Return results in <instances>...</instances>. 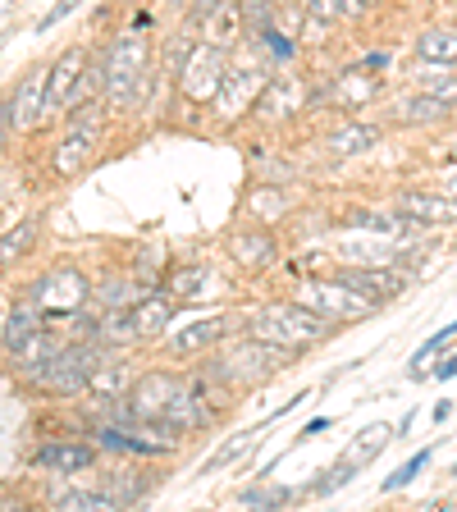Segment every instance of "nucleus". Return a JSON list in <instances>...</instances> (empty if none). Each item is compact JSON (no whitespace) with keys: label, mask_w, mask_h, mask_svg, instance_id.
<instances>
[{"label":"nucleus","mask_w":457,"mask_h":512,"mask_svg":"<svg viewBox=\"0 0 457 512\" xmlns=\"http://www.w3.org/2000/svg\"><path fill=\"white\" fill-rule=\"evenodd\" d=\"M92 339L101 343V348H128V343H138V325H133V311H110L101 325L92 330Z\"/></svg>","instance_id":"a878e982"},{"label":"nucleus","mask_w":457,"mask_h":512,"mask_svg":"<svg viewBox=\"0 0 457 512\" xmlns=\"http://www.w3.org/2000/svg\"><path fill=\"white\" fill-rule=\"evenodd\" d=\"M448 160H453V165H457V142H453V147H448Z\"/></svg>","instance_id":"37998d69"},{"label":"nucleus","mask_w":457,"mask_h":512,"mask_svg":"<svg viewBox=\"0 0 457 512\" xmlns=\"http://www.w3.org/2000/svg\"><path fill=\"white\" fill-rule=\"evenodd\" d=\"M339 279H348L362 298H371L375 307H384V302H398L407 293V275L398 266H343Z\"/></svg>","instance_id":"9d476101"},{"label":"nucleus","mask_w":457,"mask_h":512,"mask_svg":"<svg viewBox=\"0 0 457 512\" xmlns=\"http://www.w3.org/2000/svg\"><path fill=\"white\" fill-rule=\"evenodd\" d=\"M430 380H457V352H448L444 362H439L435 371H430Z\"/></svg>","instance_id":"ea45409f"},{"label":"nucleus","mask_w":457,"mask_h":512,"mask_svg":"<svg viewBox=\"0 0 457 512\" xmlns=\"http://www.w3.org/2000/svg\"><path fill=\"white\" fill-rule=\"evenodd\" d=\"M10 352H14V357H19V366H23V371H28V375H37V371H42V366L55 357V352H60V343H55V334L42 325V330H32L28 339H23L19 348H10Z\"/></svg>","instance_id":"393cba45"},{"label":"nucleus","mask_w":457,"mask_h":512,"mask_svg":"<svg viewBox=\"0 0 457 512\" xmlns=\"http://www.w3.org/2000/svg\"><path fill=\"white\" fill-rule=\"evenodd\" d=\"M307 14H316V19L325 23H352V19H362L366 5L362 0H298Z\"/></svg>","instance_id":"bb28decb"},{"label":"nucleus","mask_w":457,"mask_h":512,"mask_svg":"<svg viewBox=\"0 0 457 512\" xmlns=\"http://www.w3.org/2000/svg\"><path fill=\"white\" fill-rule=\"evenodd\" d=\"M293 302L311 307L316 316L334 320V325H348V320H362V316H371V311H380L371 298H362L348 279H302V284L293 288Z\"/></svg>","instance_id":"20e7f679"},{"label":"nucleus","mask_w":457,"mask_h":512,"mask_svg":"<svg viewBox=\"0 0 457 512\" xmlns=\"http://www.w3.org/2000/svg\"><path fill=\"white\" fill-rule=\"evenodd\" d=\"M448 416H453V403H448V398H439V403H435V421H448Z\"/></svg>","instance_id":"79ce46f5"},{"label":"nucleus","mask_w":457,"mask_h":512,"mask_svg":"<svg viewBox=\"0 0 457 512\" xmlns=\"http://www.w3.org/2000/svg\"><path fill=\"white\" fill-rule=\"evenodd\" d=\"M362 5H366V10H375V5H384V0H362Z\"/></svg>","instance_id":"c03bdc74"},{"label":"nucleus","mask_w":457,"mask_h":512,"mask_svg":"<svg viewBox=\"0 0 457 512\" xmlns=\"http://www.w3.org/2000/svg\"><path fill=\"white\" fill-rule=\"evenodd\" d=\"M78 5H83V0H60V5H55V10H51V14H46V19H42V23H37V32H51V28H55V23H60V19H69V14H74V10H78Z\"/></svg>","instance_id":"58836bf2"},{"label":"nucleus","mask_w":457,"mask_h":512,"mask_svg":"<svg viewBox=\"0 0 457 512\" xmlns=\"http://www.w3.org/2000/svg\"><path fill=\"white\" fill-rule=\"evenodd\" d=\"M279 64L270 60L261 46L247 55L229 51V69H224V83H220V96H215V106H220V119L224 124H234L238 115H247V110L256 106V96L266 92V83L275 78Z\"/></svg>","instance_id":"f257e3e1"},{"label":"nucleus","mask_w":457,"mask_h":512,"mask_svg":"<svg viewBox=\"0 0 457 512\" xmlns=\"http://www.w3.org/2000/svg\"><path fill=\"white\" fill-rule=\"evenodd\" d=\"M453 476H457V462H453Z\"/></svg>","instance_id":"49530a36"},{"label":"nucleus","mask_w":457,"mask_h":512,"mask_svg":"<svg viewBox=\"0 0 457 512\" xmlns=\"http://www.w3.org/2000/svg\"><path fill=\"white\" fill-rule=\"evenodd\" d=\"M229 256H234V266L243 270H270L279 261V238L270 234V224H256V229H238L229 238Z\"/></svg>","instance_id":"ddd939ff"},{"label":"nucleus","mask_w":457,"mask_h":512,"mask_svg":"<svg viewBox=\"0 0 457 512\" xmlns=\"http://www.w3.org/2000/svg\"><path fill=\"white\" fill-rule=\"evenodd\" d=\"M46 69H51V64H46ZM46 69H32V74L23 78L19 96L10 101V124H14V133L32 128L37 119L46 115Z\"/></svg>","instance_id":"dca6fc26"},{"label":"nucleus","mask_w":457,"mask_h":512,"mask_svg":"<svg viewBox=\"0 0 457 512\" xmlns=\"http://www.w3.org/2000/svg\"><path fill=\"white\" fill-rule=\"evenodd\" d=\"M330 142V156H366V151L380 142V128L375 124H339L325 133Z\"/></svg>","instance_id":"4be33fe9"},{"label":"nucleus","mask_w":457,"mask_h":512,"mask_svg":"<svg viewBox=\"0 0 457 512\" xmlns=\"http://www.w3.org/2000/svg\"><path fill=\"white\" fill-rule=\"evenodd\" d=\"M389 51H371V55H362V60H357V69H362V74H371V78H380L384 69H389Z\"/></svg>","instance_id":"4c0bfd02"},{"label":"nucleus","mask_w":457,"mask_h":512,"mask_svg":"<svg viewBox=\"0 0 457 512\" xmlns=\"http://www.w3.org/2000/svg\"><path fill=\"white\" fill-rule=\"evenodd\" d=\"M279 5H284V0H238V10H243V19H247V32H252L256 23L275 19Z\"/></svg>","instance_id":"e433bc0d"},{"label":"nucleus","mask_w":457,"mask_h":512,"mask_svg":"<svg viewBox=\"0 0 457 512\" xmlns=\"http://www.w3.org/2000/svg\"><path fill=\"white\" fill-rule=\"evenodd\" d=\"M448 339H457V320H453V325H444V330H439V334H430V339L412 352V366H407V375H412V380H426L430 371H426V366H421V362H430V357H435V352L444 348Z\"/></svg>","instance_id":"7c9ffc66"},{"label":"nucleus","mask_w":457,"mask_h":512,"mask_svg":"<svg viewBox=\"0 0 457 512\" xmlns=\"http://www.w3.org/2000/svg\"><path fill=\"white\" fill-rule=\"evenodd\" d=\"M288 499H293V490H284V485H247V490H238L243 508H284Z\"/></svg>","instance_id":"c756f323"},{"label":"nucleus","mask_w":457,"mask_h":512,"mask_svg":"<svg viewBox=\"0 0 457 512\" xmlns=\"http://www.w3.org/2000/svg\"><path fill=\"white\" fill-rule=\"evenodd\" d=\"M83 69H87V51H83V46H69V51H64L51 69H46V115L69 110V96H74V87L83 83Z\"/></svg>","instance_id":"9b49d317"},{"label":"nucleus","mask_w":457,"mask_h":512,"mask_svg":"<svg viewBox=\"0 0 457 512\" xmlns=\"http://www.w3.org/2000/svg\"><path fill=\"white\" fill-rule=\"evenodd\" d=\"M307 106H311L307 83H302L298 74H275L266 83V92L256 96V110H252V115L261 119V124H288V119H298Z\"/></svg>","instance_id":"6e6552de"},{"label":"nucleus","mask_w":457,"mask_h":512,"mask_svg":"<svg viewBox=\"0 0 457 512\" xmlns=\"http://www.w3.org/2000/svg\"><path fill=\"white\" fill-rule=\"evenodd\" d=\"M416 92H426L439 106L457 110V69H444V78H416Z\"/></svg>","instance_id":"2f4dec72"},{"label":"nucleus","mask_w":457,"mask_h":512,"mask_svg":"<svg viewBox=\"0 0 457 512\" xmlns=\"http://www.w3.org/2000/svg\"><path fill=\"white\" fill-rule=\"evenodd\" d=\"M96 448L92 444H46L37 453V467L60 471V476H78V471H92Z\"/></svg>","instance_id":"a211bd4d"},{"label":"nucleus","mask_w":457,"mask_h":512,"mask_svg":"<svg viewBox=\"0 0 457 512\" xmlns=\"http://www.w3.org/2000/svg\"><path fill=\"white\" fill-rule=\"evenodd\" d=\"M284 352L270 348V343L252 339L247 334L243 343H234V348H224L215 362H206V375H211L215 384H224V389H256V384H266L275 371H284V362H279Z\"/></svg>","instance_id":"f03ea898"},{"label":"nucleus","mask_w":457,"mask_h":512,"mask_svg":"<svg viewBox=\"0 0 457 512\" xmlns=\"http://www.w3.org/2000/svg\"><path fill=\"white\" fill-rule=\"evenodd\" d=\"M247 37H252V46H261V51H266L270 60L279 64V69H284V64H293V55H298V42H293V37L284 32L279 14H275V19H266V23H256Z\"/></svg>","instance_id":"412c9836"},{"label":"nucleus","mask_w":457,"mask_h":512,"mask_svg":"<svg viewBox=\"0 0 457 512\" xmlns=\"http://www.w3.org/2000/svg\"><path fill=\"white\" fill-rule=\"evenodd\" d=\"M106 362V348H101V343H74V348H60L51 357V362L42 366V371H37V380L46 384V389H51V394H83L87 389V380H92L96 375V366Z\"/></svg>","instance_id":"423d86ee"},{"label":"nucleus","mask_w":457,"mask_h":512,"mask_svg":"<svg viewBox=\"0 0 457 512\" xmlns=\"http://www.w3.org/2000/svg\"><path fill=\"white\" fill-rule=\"evenodd\" d=\"M224 69H229V51H220V46L202 42L192 46L188 60L179 64V96L188 101V106H211L215 96H220V83H224Z\"/></svg>","instance_id":"39448f33"},{"label":"nucleus","mask_w":457,"mask_h":512,"mask_svg":"<svg viewBox=\"0 0 457 512\" xmlns=\"http://www.w3.org/2000/svg\"><path fill=\"white\" fill-rule=\"evenodd\" d=\"M32 330H42V316H37V311H32V307L14 311V316H10V334H5V343H10V348H19V343L28 339Z\"/></svg>","instance_id":"c9c22d12"},{"label":"nucleus","mask_w":457,"mask_h":512,"mask_svg":"<svg viewBox=\"0 0 457 512\" xmlns=\"http://www.w3.org/2000/svg\"><path fill=\"white\" fill-rule=\"evenodd\" d=\"M101 69H106V101L110 110H133L142 92V78H147V37L133 32V37H115L106 55H101Z\"/></svg>","instance_id":"7ed1b4c3"},{"label":"nucleus","mask_w":457,"mask_h":512,"mask_svg":"<svg viewBox=\"0 0 457 512\" xmlns=\"http://www.w3.org/2000/svg\"><path fill=\"white\" fill-rule=\"evenodd\" d=\"M448 115H453V110L439 106L435 96H426V92L407 96V101H394V124H444Z\"/></svg>","instance_id":"b1692460"},{"label":"nucleus","mask_w":457,"mask_h":512,"mask_svg":"<svg viewBox=\"0 0 457 512\" xmlns=\"http://www.w3.org/2000/svg\"><path fill=\"white\" fill-rule=\"evenodd\" d=\"M174 320V298H165V293H147V298L133 307V325H138L142 339H156V334H165V325Z\"/></svg>","instance_id":"5701e85b"},{"label":"nucleus","mask_w":457,"mask_h":512,"mask_svg":"<svg viewBox=\"0 0 457 512\" xmlns=\"http://www.w3.org/2000/svg\"><path fill=\"white\" fill-rule=\"evenodd\" d=\"M229 330H234V316L211 311V316H197V320H188L183 330H174L170 339H165V348H170L174 357H197V352H211Z\"/></svg>","instance_id":"1a4fd4ad"},{"label":"nucleus","mask_w":457,"mask_h":512,"mask_svg":"<svg viewBox=\"0 0 457 512\" xmlns=\"http://www.w3.org/2000/svg\"><path fill=\"white\" fill-rule=\"evenodd\" d=\"M96 142H101V124H96V115L87 106H78L74 119H69V128H64L60 147H55V174L87 170L96 156Z\"/></svg>","instance_id":"0eeeda50"},{"label":"nucleus","mask_w":457,"mask_h":512,"mask_svg":"<svg viewBox=\"0 0 457 512\" xmlns=\"http://www.w3.org/2000/svg\"><path fill=\"white\" fill-rule=\"evenodd\" d=\"M206 279H211V270H206L202 261H197V266H179L174 270V279H170V298L174 302H192L206 288Z\"/></svg>","instance_id":"cd10ccee"},{"label":"nucleus","mask_w":457,"mask_h":512,"mask_svg":"<svg viewBox=\"0 0 457 512\" xmlns=\"http://www.w3.org/2000/svg\"><path fill=\"white\" fill-rule=\"evenodd\" d=\"M394 439H398L394 426H366L362 439H357V448H352V458H357V462H375L384 448L394 444Z\"/></svg>","instance_id":"c85d7f7f"},{"label":"nucleus","mask_w":457,"mask_h":512,"mask_svg":"<svg viewBox=\"0 0 457 512\" xmlns=\"http://www.w3.org/2000/svg\"><path fill=\"white\" fill-rule=\"evenodd\" d=\"M398 5H416V0H398Z\"/></svg>","instance_id":"a18cd8bd"},{"label":"nucleus","mask_w":457,"mask_h":512,"mask_svg":"<svg viewBox=\"0 0 457 512\" xmlns=\"http://www.w3.org/2000/svg\"><path fill=\"white\" fill-rule=\"evenodd\" d=\"M32 238H37V220H23V229H14V234L0 238V266H5V261H14V256L28 252Z\"/></svg>","instance_id":"72a5a7b5"},{"label":"nucleus","mask_w":457,"mask_h":512,"mask_svg":"<svg viewBox=\"0 0 457 512\" xmlns=\"http://www.w3.org/2000/svg\"><path fill=\"white\" fill-rule=\"evenodd\" d=\"M316 101H325V106H334V110H357V106H366V101H375V78L371 74H362L357 64H348L343 74H334L325 87H316Z\"/></svg>","instance_id":"f8f14e48"},{"label":"nucleus","mask_w":457,"mask_h":512,"mask_svg":"<svg viewBox=\"0 0 457 512\" xmlns=\"http://www.w3.org/2000/svg\"><path fill=\"white\" fill-rule=\"evenodd\" d=\"M330 426H334L330 416H311L307 426H302V439H311V435H320V430H330Z\"/></svg>","instance_id":"a19ab883"},{"label":"nucleus","mask_w":457,"mask_h":512,"mask_svg":"<svg viewBox=\"0 0 457 512\" xmlns=\"http://www.w3.org/2000/svg\"><path fill=\"white\" fill-rule=\"evenodd\" d=\"M288 211H293V202H288V192L279 188L275 179L256 183V188L247 192V215H252L256 224H279Z\"/></svg>","instance_id":"6ab92c4d"},{"label":"nucleus","mask_w":457,"mask_h":512,"mask_svg":"<svg viewBox=\"0 0 457 512\" xmlns=\"http://www.w3.org/2000/svg\"><path fill=\"white\" fill-rule=\"evenodd\" d=\"M416 60L439 64V69H457V28H426L416 37Z\"/></svg>","instance_id":"aec40b11"},{"label":"nucleus","mask_w":457,"mask_h":512,"mask_svg":"<svg viewBox=\"0 0 457 512\" xmlns=\"http://www.w3.org/2000/svg\"><path fill=\"white\" fill-rule=\"evenodd\" d=\"M243 32H247V19H243V10H238V0H224V5H215L202 19V42L220 46V51H234Z\"/></svg>","instance_id":"f3484780"},{"label":"nucleus","mask_w":457,"mask_h":512,"mask_svg":"<svg viewBox=\"0 0 457 512\" xmlns=\"http://www.w3.org/2000/svg\"><path fill=\"white\" fill-rule=\"evenodd\" d=\"M426 467H430V448H421V453H412V458H407L394 476H384V494H394V490H403V485H412V480L421 476Z\"/></svg>","instance_id":"473e14b6"},{"label":"nucleus","mask_w":457,"mask_h":512,"mask_svg":"<svg viewBox=\"0 0 457 512\" xmlns=\"http://www.w3.org/2000/svg\"><path fill=\"white\" fill-rule=\"evenodd\" d=\"M398 211L416 224H457V197L453 192H403Z\"/></svg>","instance_id":"4468645a"},{"label":"nucleus","mask_w":457,"mask_h":512,"mask_svg":"<svg viewBox=\"0 0 457 512\" xmlns=\"http://www.w3.org/2000/svg\"><path fill=\"white\" fill-rule=\"evenodd\" d=\"M343 224L357 229V234H375V238H412L416 234V220H407L403 211L389 215V211H366V206H352L343 211Z\"/></svg>","instance_id":"2eb2a0df"},{"label":"nucleus","mask_w":457,"mask_h":512,"mask_svg":"<svg viewBox=\"0 0 457 512\" xmlns=\"http://www.w3.org/2000/svg\"><path fill=\"white\" fill-rule=\"evenodd\" d=\"M247 444H252V435H243V439H229L224 448H215L211 458L202 462V476H211V471H220V467H229V462H238L247 453Z\"/></svg>","instance_id":"f704fd0d"}]
</instances>
